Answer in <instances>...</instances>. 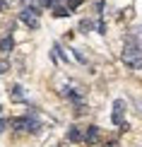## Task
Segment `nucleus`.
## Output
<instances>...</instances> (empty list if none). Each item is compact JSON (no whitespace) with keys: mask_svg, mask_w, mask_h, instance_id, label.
Returning <instances> with one entry per match:
<instances>
[{"mask_svg":"<svg viewBox=\"0 0 142 147\" xmlns=\"http://www.w3.org/2000/svg\"><path fill=\"white\" fill-rule=\"evenodd\" d=\"M5 128H7V121H3V118H0V133H3Z\"/></svg>","mask_w":142,"mask_h":147,"instance_id":"nucleus-11","label":"nucleus"},{"mask_svg":"<svg viewBox=\"0 0 142 147\" xmlns=\"http://www.w3.org/2000/svg\"><path fill=\"white\" fill-rule=\"evenodd\" d=\"M7 70V63H0V72H5Z\"/></svg>","mask_w":142,"mask_h":147,"instance_id":"nucleus-13","label":"nucleus"},{"mask_svg":"<svg viewBox=\"0 0 142 147\" xmlns=\"http://www.w3.org/2000/svg\"><path fill=\"white\" fill-rule=\"evenodd\" d=\"M12 99H15V101L24 99V89L20 87V84H15V87H12Z\"/></svg>","mask_w":142,"mask_h":147,"instance_id":"nucleus-9","label":"nucleus"},{"mask_svg":"<svg viewBox=\"0 0 142 147\" xmlns=\"http://www.w3.org/2000/svg\"><path fill=\"white\" fill-rule=\"evenodd\" d=\"M82 3H84V0H67V5H65V7L70 10V12H72V10H77V7H79Z\"/></svg>","mask_w":142,"mask_h":147,"instance_id":"nucleus-10","label":"nucleus"},{"mask_svg":"<svg viewBox=\"0 0 142 147\" xmlns=\"http://www.w3.org/2000/svg\"><path fill=\"white\" fill-rule=\"evenodd\" d=\"M20 20L27 24L29 29H39V24H41V20H39V7H22Z\"/></svg>","mask_w":142,"mask_h":147,"instance_id":"nucleus-2","label":"nucleus"},{"mask_svg":"<svg viewBox=\"0 0 142 147\" xmlns=\"http://www.w3.org/2000/svg\"><path fill=\"white\" fill-rule=\"evenodd\" d=\"M67 140H70V142H82L84 135H82L79 128H70V130H67Z\"/></svg>","mask_w":142,"mask_h":147,"instance_id":"nucleus-7","label":"nucleus"},{"mask_svg":"<svg viewBox=\"0 0 142 147\" xmlns=\"http://www.w3.org/2000/svg\"><path fill=\"white\" fill-rule=\"evenodd\" d=\"M123 63L133 70H140L142 68V48L137 44L135 36H128L125 44H123Z\"/></svg>","mask_w":142,"mask_h":147,"instance_id":"nucleus-1","label":"nucleus"},{"mask_svg":"<svg viewBox=\"0 0 142 147\" xmlns=\"http://www.w3.org/2000/svg\"><path fill=\"white\" fill-rule=\"evenodd\" d=\"M125 101L123 99H116L113 101V113H111V121H113V125H123L125 123Z\"/></svg>","mask_w":142,"mask_h":147,"instance_id":"nucleus-4","label":"nucleus"},{"mask_svg":"<svg viewBox=\"0 0 142 147\" xmlns=\"http://www.w3.org/2000/svg\"><path fill=\"white\" fill-rule=\"evenodd\" d=\"M3 10H7V3H5V0H0V12Z\"/></svg>","mask_w":142,"mask_h":147,"instance_id":"nucleus-12","label":"nucleus"},{"mask_svg":"<svg viewBox=\"0 0 142 147\" xmlns=\"http://www.w3.org/2000/svg\"><path fill=\"white\" fill-rule=\"evenodd\" d=\"M12 48H15V41H12V36L7 34L3 41H0V53H3V56H7V53L12 51Z\"/></svg>","mask_w":142,"mask_h":147,"instance_id":"nucleus-6","label":"nucleus"},{"mask_svg":"<svg viewBox=\"0 0 142 147\" xmlns=\"http://www.w3.org/2000/svg\"><path fill=\"white\" fill-rule=\"evenodd\" d=\"M96 140H99V128L96 125L87 128V133H84V142H87V145H96Z\"/></svg>","mask_w":142,"mask_h":147,"instance_id":"nucleus-5","label":"nucleus"},{"mask_svg":"<svg viewBox=\"0 0 142 147\" xmlns=\"http://www.w3.org/2000/svg\"><path fill=\"white\" fill-rule=\"evenodd\" d=\"M10 123L15 125L17 130H32V133L39 130V121H36V118H29V116H22V118H12Z\"/></svg>","mask_w":142,"mask_h":147,"instance_id":"nucleus-3","label":"nucleus"},{"mask_svg":"<svg viewBox=\"0 0 142 147\" xmlns=\"http://www.w3.org/2000/svg\"><path fill=\"white\" fill-rule=\"evenodd\" d=\"M53 15H55V17H67V15H70V10H67L65 5L55 3V5H53Z\"/></svg>","mask_w":142,"mask_h":147,"instance_id":"nucleus-8","label":"nucleus"}]
</instances>
